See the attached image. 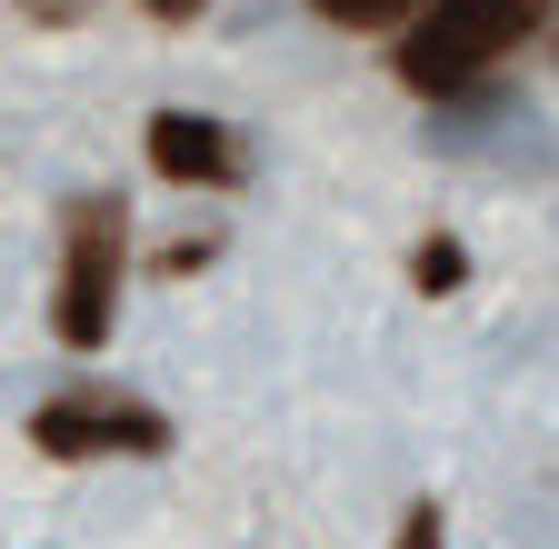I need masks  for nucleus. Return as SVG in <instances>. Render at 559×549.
Wrapping results in <instances>:
<instances>
[{
	"label": "nucleus",
	"mask_w": 559,
	"mask_h": 549,
	"mask_svg": "<svg viewBox=\"0 0 559 549\" xmlns=\"http://www.w3.org/2000/svg\"><path fill=\"white\" fill-rule=\"evenodd\" d=\"M549 11H559V0H430V11L409 21V40H400V81L450 100L479 71H500L520 40H539Z\"/></svg>",
	"instance_id": "obj_1"
},
{
	"label": "nucleus",
	"mask_w": 559,
	"mask_h": 549,
	"mask_svg": "<svg viewBox=\"0 0 559 549\" xmlns=\"http://www.w3.org/2000/svg\"><path fill=\"white\" fill-rule=\"evenodd\" d=\"M460 281H469V250H460L450 230H430V240L409 250V290H430V300H450Z\"/></svg>",
	"instance_id": "obj_5"
},
{
	"label": "nucleus",
	"mask_w": 559,
	"mask_h": 549,
	"mask_svg": "<svg viewBox=\"0 0 559 549\" xmlns=\"http://www.w3.org/2000/svg\"><path fill=\"white\" fill-rule=\"evenodd\" d=\"M21 11H31V21H50V31H60V21H81V11H91V0H21Z\"/></svg>",
	"instance_id": "obj_9"
},
{
	"label": "nucleus",
	"mask_w": 559,
	"mask_h": 549,
	"mask_svg": "<svg viewBox=\"0 0 559 549\" xmlns=\"http://www.w3.org/2000/svg\"><path fill=\"white\" fill-rule=\"evenodd\" d=\"M31 450L40 460H160L170 450V420L140 399H40L31 409Z\"/></svg>",
	"instance_id": "obj_3"
},
{
	"label": "nucleus",
	"mask_w": 559,
	"mask_h": 549,
	"mask_svg": "<svg viewBox=\"0 0 559 549\" xmlns=\"http://www.w3.org/2000/svg\"><path fill=\"white\" fill-rule=\"evenodd\" d=\"M140 151H151V170L180 180V190H230V180H240V141H230L210 110H151Z\"/></svg>",
	"instance_id": "obj_4"
},
{
	"label": "nucleus",
	"mask_w": 559,
	"mask_h": 549,
	"mask_svg": "<svg viewBox=\"0 0 559 549\" xmlns=\"http://www.w3.org/2000/svg\"><path fill=\"white\" fill-rule=\"evenodd\" d=\"M140 11H151L160 31H180V21H200V11H210V0H140Z\"/></svg>",
	"instance_id": "obj_8"
},
{
	"label": "nucleus",
	"mask_w": 559,
	"mask_h": 549,
	"mask_svg": "<svg viewBox=\"0 0 559 549\" xmlns=\"http://www.w3.org/2000/svg\"><path fill=\"white\" fill-rule=\"evenodd\" d=\"M120 260H130L120 200H110V190H81V200L60 211V290H50V339H60V350H110Z\"/></svg>",
	"instance_id": "obj_2"
},
{
	"label": "nucleus",
	"mask_w": 559,
	"mask_h": 549,
	"mask_svg": "<svg viewBox=\"0 0 559 549\" xmlns=\"http://www.w3.org/2000/svg\"><path fill=\"white\" fill-rule=\"evenodd\" d=\"M320 21H340V31H400V21H419L430 0H310Z\"/></svg>",
	"instance_id": "obj_6"
},
{
	"label": "nucleus",
	"mask_w": 559,
	"mask_h": 549,
	"mask_svg": "<svg viewBox=\"0 0 559 549\" xmlns=\"http://www.w3.org/2000/svg\"><path fill=\"white\" fill-rule=\"evenodd\" d=\"M390 549H450V529H440V510H430V500H419V510L400 520V539H390Z\"/></svg>",
	"instance_id": "obj_7"
}]
</instances>
